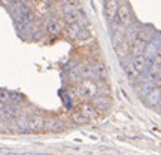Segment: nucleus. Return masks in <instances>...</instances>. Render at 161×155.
<instances>
[{
    "label": "nucleus",
    "instance_id": "1",
    "mask_svg": "<svg viewBox=\"0 0 161 155\" xmlns=\"http://www.w3.org/2000/svg\"><path fill=\"white\" fill-rule=\"evenodd\" d=\"M76 91L80 100H92L98 94V84L96 80H82L76 85Z\"/></svg>",
    "mask_w": 161,
    "mask_h": 155
},
{
    "label": "nucleus",
    "instance_id": "2",
    "mask_svg": "<svg viewBox=\"0 0 161 155\" xmlns=\"http://www.w3.org/2000/svg\"><path fill=\"white\" fill-rule=\"evenodd\" d=\"M116 19H118V24L121 27H130L133 23V12L131 8L128 3H121L119 9H118V15H116Z\"/></svg>",
    "mask_w": 161,
    "mask_h": 155
},
{
    "label": "nucleus",
    "instance_id": "3",
    "mask_svg": "<svg viewBox=\"0 0 161 155\" xmlns=\"http://www.w3.org/2000/svg\"><path fill=\"white\" fill-rule=\"evenodd\" d=\"M46 119L40 113H31L27 116V125H29V133H40L45 131Z\"/></svg>",
    "mask_w": 161,
    "mask_h": 155
},
{
    "label": "nucleus",
    "instance_id": "4",
    "mask_svg": "<svg viewBox=\"0 0 161 155\" xmlns=\"http://www.w3.org/2000/svg\"><path fill=\"white\" fill-rule=\"evenodd\" d=\"M91 104L96 108L98 113H104V112H108L112 108V98L109 96H104V94H97L91 100Z\"/></svg>",
    "mask_w": 161,
    "mask_h": 155
},
{
    "label": "nucleus",
    "instance_id": "5",
    "mask_svg": "<svg viewBox=\"0 0 161 155\" xmlns=\"http://www.w3.org/2000/svg\"><path fill=\"white\" fill-rule=\"evenodd\" d=\"M63 31H64L63 24H61V21L58 18L48 17V19L45 21V33H48L51 36H58L61 35Z\"/></svg>",
    "mask_w": 161,
    "mask_h": 155
},
{
    "label": "nucleus",
    "instance_id": "6",
    "mask_svg": "<svg viewBox=\"0 0 161 155\" xmlns=\"http://www.w3.org/2000/svg\"><path fill=\"white\" fill-rule=\"evenodd\" d=\"M121 6V2H116V0H108L103 3V9H104V15L108 18V21L110 24L116 19V15H118V9Z\"/></svg>",
    "mask_w": 161,
    "mask_h": 155
},
{
    "label": "nucleus",
    "instance_id": "7",
    "mask_svg": "<svg viewBox=\"0 0 161 155\" xmlns=\"http://www.w3.org/2000/svg\"><path fill=\"white\" fill-rule=\"evenodd\" d=\"M78 110H79L88 121H94L100 116V113L96 110V108H94L91 103H86V102H82V103L78 104Z\"/></svg>",
    "mask_w": 161,
    "mask_h": 155
},
{
    "label": "nucleus",
    "instance_id": "8",
    "mask_svg": "<svg viewBox=\"0 0 161 155\" xmlns=\"http://www.w3.org/2000/svg\"><path fill=\"white\" fill-rule=\"evenodd\" d=\"M78 70H79V76H80V79L82 80H96L94 69H92V63L78 64Z\"/></svg>",
    "mask_w": 161,
    "mask_h": 155
},
{
    "label": "nucleus",
    "instance_id": "9",
    "mask_svg": "<svg viewBox=\"0 0 161 155\" xmlns=\"http://www.w3.org/2000/svg\"><path fill=\"white\" fill-rule=\"evenodd\" d=\"M64 128V122L60 118H51V119H48L46 121V124H45V131L48 133H60V131H63Z\"/></svg>",
    "mask_w": 161,
    "mask_h": 155
},
{
    "label": "nucleus",
    "instance_id": "10",
    "mask_svg": "<svg viewBox=\"0 0 161 155\" xmlns=\"http://www.w3.org/2000/svg\"><path fill=\"white\" fill-rule=\"evenodd\" d=\"M145 103L148 104V106H151V108H155V106H158V104L161 103V88L160 86L154 88V90L145 97Z\"/></svg>",
    "mask_w": 161,
    "mask_h": 155
},
{
    "label": "nucleus",
    "instance_id": "11",
    "mask_svg": "<svg viewBox=\"0 0 161 155\" xmlns=\"http://www.w3.org/2000/svg\"><path fill=\"white\" fill-rule=\"evenodd\" d=\"M130 61H131L133 67L136 69L139 75H142L146 72V66H148V61H146V58L145 55H139V57H131L130 58Z\"/></svg>",
    "mask_w": 161,
    "mask_h": 155
},
{
    "label": "nucleus",
    "instance_id": "12",
    "mask_svg": "<svg viewBox=\"0 0 161 155\" xmlns=\"http://www.w3.org/2000/svg\"><path fill=\"white\" fill-rule=\"evenodd\" d=\"M82 29H84V27H82V25H80L79 23L70 24V25H66V29H64V35H66V37H67V39H70V40H76Z\"/></svg>",
    "mask_w": 161,
    "mask_h": 155
},
{
    "label": "nucleus",
    "instance_id": "13",
    "mask_svg": "<svg viewBox=\"0 0 161 155\" xmlns=\"http://www.w3.org/2000/svg\"><path fill=\"white\" fill-rule=\"evenodd\" d=\"M92 69H94V75H96V79H106L108 78V69L104 66L103 61H94L92 63Z\"/></svg>",
    "mask_w": 161,
    "mask_h": 155
},
{
    "label": "nucleus",
    "instance_id": "14",
    "mask_svg": "<svg viewBox=\"0 0 161 155\" xmlns=\"http://www.w3.org/2000/svg\"><path fill=\"white\" fill-rule=\"evenodd\" d=\"M79 19H80L79 8H78V9H73V11L66 12V14H63V21L67 24V25H70V24H75V23H79Z\"/></svg>",
    "mask_w": 161,
    "mask_h": 155
},
{
    "label": "nucleus",
    "instance_id": "15",
    "mask_svg": "<svg viewBox=\"0 0 161 155\" xmlns=\"http://www.w3.org/2000/svg\"><path fill=\"white\" fill-rule=\"evenodd\" d=\"M154 88H157V82L155 80H148V82H145V84H140V86H139V94L142 96V97H146L148 94H149Z\"/></svg>",
    "mask_w": 161,
    "mask_h": 155
},
{
    "label": "nucleus",
    "instance_id": "16",
    "mask_svg": "<svg viewBox=\"0 0 161 155\" xmlns=\"http://www.w3.org/2000/svg\"><path fill=\"white\" fill-rule=\"evenodd\" d=\"M122 64H124V72H125L127 78L130 80H136L139 78V73L136 72V69L133 67V64L130 60H127V61H122Z\"/></svg>",
    "mask_w": 161,
    "mask_h": 155
},
{
    "label": "nucleus",
    "instance_id": "17",
    "mask_svg": "<svg viewBox=\"0 0 161 155\" xmlns=\"http://www.w3.org/2000/svg\"><path fill=\"white\" fill-rule=\"evenodd\" d=\"M70 119H72V122H73V124H76V125H84V124H86V122H90V121L86 119L85 116L82 115L78 109L73 110V112L70 113Z\"/></svg>",
    "mask_w": 161,
    "mask_h": 155
},
{
    "label": "nucleus",
    "instance_id": "18",
    "mask_svg": "<svg viewBox=\"0 0 161 155\" xmlns=\"http://www.w3.org/2000/svg\"><path fill=\"white\" fill-rule=\"evenodd\" d=\"M90 37H91V33H90V30L88 29H85V27H84V29L80 30V33H79V36H78V42H85L86 39H90Z\"/></svg>",
    "mask_w": 161,
    "mask_h": 155
},
{
    "label": "nucleus",
    "instance_id": "19",
    "mask_svg": "<svg viewBox=\"0 0 161 155\" xmlns=\"http://www.w3.org/2000/svg\"><path fill=\"white\" fill-rule=\"evenodd\" d=\"M0 102L3 104H11V100H9V91L8 90H0Z\"/></svg>",
    "mask_w": 161,
    "mask_h": 155
},
{
    "label": "nucleus",
    "instance_id": "20",
    "mask_svg": "<svg viewBox=\"0 0 161 155\" xmlns=\"http://www.w3.org/2000/svg\"><path fill=\"white\" fill-rule=\"evenodd\" d=\"M8 131H9V125H8V122L0 118V133H8Z\"/></svg>",
    "mask_w": 161,
    "mask_h": 155
},
{
    "label": "nucleus",
    "instance_id": "21",
    "mask_svg": "<svg viewBox=\"0 0 161 155\" xmlns=\"http://www.w3.org/2000/svg\"><path fill=\"white\" fill-rule=\"evenodd\" d=\"M0 155H17V154H14V152H2Z\"/></svg>",
    "mask_w": 161,
    "mask_h": 155
},
{
    "label": "nucleus",
    "instance_id": "22",
    "mask_svg": "<svg viewBox=\"0 0 161 155\" xmlns=\"http://www.w3.org/2000/svg\"><path fill=\"white\" fill-rule=\"evenodd\" d=\"M5 106H6V104H3V103H2V102H0V112H2V110L5 109Z\"/></svg>",
    "mask_w": 161,
    "mask_h": 155
},
{
    "label": "nucleus",
    "instance_id": "23",
    "mask_svg": "<svg viewBox=\"0 0 161 155\" xmlns=\"http://www.w3.org/2000/svg\"><path fill=\"white\" fill-rule=\"evenodd\" d=\"M19 155H31V154H19Z\"/></svg>",
    "mask_w": 161,
    "mask_h": 155
},
{
    "label": "nucleus",
    "instance_id": "24",
    "mask_svg": "<svg viewBox=\"0 0 161 155\" xmlns=\"http://www.w3.org/2000/svg\"><path fill=\"white\" fill-rule=\"evenodd\" d=\"M158 106H161V103H160V104H158Z\"/></svg>",
    "mask_w": 161,
    "mask_h": 155
},
{
    "label": "nucleus",
    "instance_id": "25",
    "mask_svg": "<svg viewBox=\"0 0 161 155\" xmlns=\"http://www.w3.org/2000/svg\"><path fill=\"white\" fill-rule=\"evenodd\" d=\"M160 54H161V51H160Z\"/></svg>",
    "mask_w": 161,
    "mask_h": 155
}]
</instances>
